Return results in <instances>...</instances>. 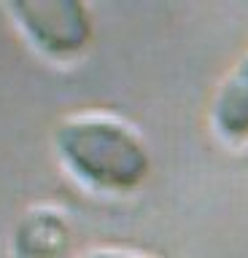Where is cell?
Masks as SVG:
<instances>
[{"mask_svg": "<svg viewBox=\"0 0 248 258\" xmlns=\"http://www.w3.org/2000/svg\"><path fill=\"white\" fill-rule=\"evenodd\" d=\"M62 161L94 188L135 191L148 177V151L127 126L106 118H78L57 129Z\"/></svg>", "mask_w": 248, "mask_h": 258, "instance_id": "obj_1", "label": "cell"}, {"mask_svg": "<svg viewBox=\"0 0 248 258\" xmlns=\"http://www.w3.org/2000/svg\"><path fill=\"white\" fill-rule=\"evenodd\" d=\"M9 11L25 35L52 56H76L92 40V16L78 0H19Z\"/></svg>", "mask_w": 248, "mask_h": 258, "instance_id": "obj_2", "label": "cell"}, {"mask_svg": "<svg viewBox=\"0 0 248 258\" xmlns=\"http://www.w3.org/2000/svg\"><path fill=\"white\" fill-rule=\"evenodd\" d=\"M73 234L57 210H33L14 234V258H70Z\"/></svg>", "mask_w": 248, "mask_h": 258, "instance_id": "obj_3", "label": "cell"}, {"mask_svg": "<svg viewBox=\"0 0 248 258\" xmlns=\"http://www.w3.org/2000/svg\"><path fill=\"white\" fill-rule=\"evenodd\" d=\"M213 126L224 140H248V59H243L224 81L213 105Z\"/></svg>", "mask_w": 248, "mask_h": 258, "instance_id": "obj_4", "label": "cell"}, {"mask_svg": "<svg viewBox=\"0 0 248 258\" xmlns=\"http://www.w3.org/2000/svg\"><path fill=\"white\" fill-rule=\"evenodd\" d=\"M86 258H132V255H116V253H100V255H86Z\"/></svg>", "mask_w": 248, "mask_h": 258, "instance_id": "obj_5", "label": "cell"}]
</instances>
